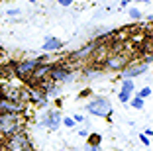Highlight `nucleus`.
Here are the masks:
<instances>
[{"label":"nucleus","instance_id":"f257e3e1","mask_svg":"<svg viewBox=\"0 0 153 151\" xmlns=\"http://www.w3.org/2000/svg\"><path fill=\"white\" fill-rule=\"evenodd\" d=\"M85 110L96 118H110L112 116V102L106 96H94L85 104Z\"/></svg>","mask_w":153,"mask_h":151},{"label":"nucleus","instance_id":"f03ea898","mask_svg":"<svg viewBox=\"0 0 153 151\" xmlns=\"http://www.w3.org/2000/svg\"><path fill=\"white\" fill-rule=\"evenodd\" d=\"M4 151H36V149H33L32 141L27 138V133L24 129H20V132L12 133L10 138H6Z\"/></svg>","mask_w":153,"mask_h":151},{"label":"nucleus","instance_id":"7ed1b4c3","mask_svg":"<svg viewBox=\"0 0 153 151\" xmlns=\"http://www.w3.org/2000/svg\"><path fill=\"white\" fill-rule=\"evenodd\" d=\"M22 126H24L22 114H0V135L10 138L12 133L24 129Z\"/></svg>","mask_w":153,"mask_h":151},{"label":"nucleus","instance_id":"20e7f679","mask_svg":"<svg viewBox=\"0 0 153 151\" xmlns=\"http://www.w3.org/2000/svg\"><path fill=\"white\" fill-rule=\"evenodd\" d=\"M47 79L51 83H55V85H69V83H73L76 79V75L71 67H67V65H53L49 75H47Z\"/></svg>","mask_w":153,"mask_h":151},{"label":"nucleus","instance_id":"39448f33","mask_svg":"<svg viewBox=\"0 0 153 151\" xmlns=\"http://www.w3.org/2000/svg\"><path fill=\"white\" fill-rule=\"evenodd\" d=\"M45 61V57H33V59H24V61H20V63H16L14 65V69H12V73L18 79H24V80H30V77H32V73H33V69H36L39 63H43Z\"/></svg>","mask_w":153,"mask_h":151},{"label":"nucleus","instance_id":"423d86ee","mask_svg":"<svg viewBox=\"0 0 153 151\" xmlns=\"http://www.w3.org/2000/svg\"><path fill=\"white\" fill-rule=\"evenodd\" d=\"M61 120L63 116L59 110H45V114L37 120V128H47L49 132H57L61 128Z\"/></svg>","mask_w":153,"mask_h":151},{"label":"nucleus","instance_id":"0eeeda50","mask_svg":"<svg viewBox=\"0 0 153 151\" xmlns=\"http://www.w3.org/2000/svg\"><path fill=\"white\" fill-rule=\"evenodd\" d=\"M149 69H151V67H147L143 61H141V63H128V65L120 71V79L122 80H134L135 77L147 73Z\"/></svg>","mask_w":153,"mask_h":151},{"label":"nucleus","instance_id":"6e6552de","mask_svg":"<svg viewBox=\"0 0 153 151\" xmlns=\"http://www.w3.org/2000/svg\"><path fill=\"white\" fill-rule=\"evenodd\" d=\"M24 112H26V102L0 98V114H24Z\"/></svg>","mask_w":153,"mask_h":151},{"label":"nucleus","instance_id":"1a4fd4ad","mask_svg":"<svg viewBox=\"0 0 153 151\" xmlns=\"http://www.w3.org/2000/svg\"><path fill=\"white\" fill-rule=\"evenodd\" d=\"M128 57L126 55H118V53H114V55H108V57L104 59V69H108V71H118L120 73L122 69H124V67L128 65Z\"/></svg>","mask_w":153,"mask_h":151},{"label":"nucleus","instance_id":"9d476101","mask_svg":"<svg viewBox=\"0 0 153 151\" xmlns=\"http://www.w3.org/2000/svg\"><path fill=\"white\" fill-rule=\"evenodd\" d=\"M27 102H30V104H36L37 108H47V106H49L47 96H45V94L41 92L37 86H32V89L27 90Z\"/></svg>","mask_w":153,"mask_h":151},{"label":"nucleus","instance_id":"9b49d317","mask_svg":"<svg viewBox=\"0 0 153 151\" xmlns=\"http://www.w3.org/2000/svg\"><path fill=\"white\" fill-rule=\"evenodd\" d=\"M51 67H53V63L43 61V63H39V65L33 69L32 77H30V80L33 83V86H36L39 80H45V79H47V75H49V71H51Z\"/></svg>","mask_w":153,"mask_h":151},{"label":"nucleus","instance_id":"f8f14e48","mask_svg":"<svg viewBox=\"0 0 153 151\" xmlns=\"http://www.w3.org/2000/svg\"><path fill=\"white\" fill-rule=\"evenodd\" d=\"M98 47V41H90L88 45H82L81 49H76V51H73L69 57L71 59H75V61H81V59H86V57H90V55L94 53V49Z\"/></svg>","mask_w":153,"mask_h":151},{"label":"nucleus","instance_id":"ddd939ff","mask_svg":"<svg viewBox=\"0 0 153 151\" xmlns=\"http://www.w3.org/2000/svg\"><path fill=\"white\" fill-rule=\"evenodd\" d=\"M63 45L65 43L59 39V37L47 36V37H45V41H43V45H41V49H43V51H57V49H61Z\"/></svg>","mask_w":153,"mask_h":151},{"label":"nucleus","instance_id":"4468645a","mask_svg":"<svg viewBox=\"0 0 153 151\" xmlns=\"http://www.w3.org/2000/svg\"><path fill=\"white\" fill-rule=\"evenodd\" d=\"M82 77H85V80H98L104 79V71L102 69H85Z\"/></svg>","mask_w":153,"mask_h":151},{"label":"nucleus","instance_id":"2eb2a0df","mask_svg":"<svg viewBox=\"0 0 153 151\" xmlns=\"http://www.w3.org/2000/svg\"><path fill=\"white\" fill-rule=\"evenodd\" d=\"M134 80H122V89H120V92H126V94H134Z\"/></svg>","mask_w":153,"mask_h":151},{"label":"nucleus","instance_id":"dca6fc26","mask_svg":"<svg viewBox=\"0 0 153 151\" xmlns=\"http://www.w3.org/2000/svg\"><path fill=\"white\" fill-rule=\"evenodd\" d=\"M143 104H145V100H143V98H140V96H134V100H131V106H134L135 110H141Z\"/></svg>","mask_w":153,"mask_h":151},{"label":"nucleus","instance_id":"f3484780","mask_svg":"<svg viewBox=\"0 0 153 151\" xmlns=\"http://www.w3.org/2000/svg\"><path fill=\"white\" fill-rule=\"evenodd\" d=\"M20 14H22V10L16 8V6H14V8H8V10H6V16H8V18H18Z\"/></svg>","mask_w":153,"mask_h":151},{"label":"nucleus","instance_id":"a211bd4d","mask_svg":"<svg viewBox=\"0 0 153 151\" xmlns=\"http://www.w3.org/2000/svg\"><path fill=\"white\" fill-rule=\"evenodd\" d=\"M61 126H67V128L71 129V128H75V126H76V122L73 120L71 116H67V118H63V120H61Z\"/></svg>","mask_w":153,"mask_h":151},{"label":"nucleus","instance_id":"6ab92c4d","mask_svg":"<svg viewBox=\"0 0 153 151\" xmlns=\"http://www.w3.org/2000/svg\"><path fill=\"white\" fill-rule=\"evenodd\" d=\"M137 96L143 98V100H145V98H151V86H143V89L140 90V94H137Z\"/></svg>","mask_w":153,"mask_h":151},{"label":"nucleus","instance_id":"aec40b11","mask_svg":"<svg viewBox=\"0 0 153 151\" xmlns=\"http://www.w3.org/2000/svg\"><path fill=\"white\" fill-rule=\"evenodd\" d=\"M100 141H102V138H100L98 133H92V135H90L88 145H96V147H100Z\"/></svg>","mask_w":153,"mask_h":151},{"label":"nucleus","instance_id":"412c9836","mask_svg":"<svg viewBox=\"0 0 153 151\" xmlns=\"http://www.w3.org/2000/svg\"><path fill=\"white\" fill-rule=\"evenodd\" d=\"M128 14H130L131 20H140V18H141V12H140L137 8H130V10H128Z\"/></svg>","mask_w":153,"mask_h":151},{"label":"nucleus","instance_id":"4be33fe9","mask_svg":"<svg viewBox=\"0 0 153 151\" xmlns=\"http://www.w3.org/2000/svg\"><path fill=\"white\" fill-rule=\"evenodd\" d=\"M118 100H120L122 104H128L131 100V96H130V94H126V92H118Z\"/></svg>","mask_w":153,"mask_h":151},{"label":"nucleus","instance_id":"5701e85b","mask_svg":"<svg viewBox=\"0 0 153 151\" xmlns=\"http://www.w3.org/2000/svg\"><path fill=\"white\" fill-rule=\"evenodd\" d=\"M140 141H141V143H143V145H145V147H149V145H151V139H149V138H147V135H143V133H140Z\"/></svg>","mask_w":153,"mask_h":151},{"label":"nucleus","instance_id":"b1692460","mask_svg":"<svg viewBox=\"0 0 153 151\" xmlns=\"http://www.w3.org/2000/svg\"><path fill=\"white\" fill-rule=\"evenodd\" d=\"M73 2H75V0H57V4H59V6H63V8H69Z\"/></svg>","mask_w":153,"mask_h":151},{"label":"nucleus","instance_id":"393cba45","mask_svg":"<svg viewBox=\"0 0 153 151\" xmlns=\"http://www.w3.org/2000/svg\"><path fill=\"white\" fill-rule=\"evenodd\" d=\"M73 120H75V122H79V124H85V116H82V114H75V116H73Z\"/></svg>","mask_w":153,"mask_h":151},{"label":"nucleus","instance_id":"a878e982","mask_svg":"<svg viewBox=\"0 0 153 151\" xmlns=\"http://www.w3.org/2000/svg\"><path fill=\"white\" fill-rule=\"evenodd\" d=\"M143 63H145L147 67H151V63H153V57H151V53H149V55H145V57H143Z\"/></svg>","mask_w":153,"mask_h":151},{"label":"nucleus","instance_id":"bb28decb","mask_svg":"<svg viewBox=\"0 0 153 151\" xmlns=\"http://www.w3.org/2000/svg\"><path fill=\"white\" fill-rule=\"evenodd\" d=\"M86 151H100V147H96V145H86Z\"/></svg>","mask_w":153,"mask_h":151},{"label":"nucleus","instance_id":"cd10ccee","mask_svg":"<svg viewBox=\"0 0 153 151\" xmlns=\"http://www.w3.org/2000/svg\"><path fill=\"white\" fill-rule=\"evenodd\" d=\"M79 135H81V138H88V129H81Z\"/></svg>","mask_w":153,"mask_h":151},{"label":"nucleus","instance_id":"c85d7f7f","mask_svg":"<svg viewBox=\"0 0 153 151\" xmlns=\"http://www.w3.org/2000/svg\"><path fill=\"white\" fill-rule=\"evenodd\" d=\"M131 2H135V0H122L120 4H122V6H128V4H131Z\"/></svg>","mask_w":153,"mask_h":151},{"label":"nucleus","instance_id":"c756f323","mask_svg":"<svg viewBox=\"0 0 153 151\" xmlns=\"http://www.w3.org/2000/svg\"><path fill=\"white\" fill-rule=\"evenodd\" d=\"M151 133H153V132H151V128H145V132H143V135H149V138H151Z\"/></svg>","mask_w":153,"mask_h":151},{"label":"nucleus","instance_id":"7c9ffc66","mask_svg":"<svg viewBox=\"0 0 153 151\" xmlns=\"http://www.w3.org/2000/svg\"><path fill=\"white\" fill-rule=\"evenodd\" d=\"M27 2H32V4H33V2H37V0H27Z\"/></svg>","mask_w":153,"mask_h":151},{"label":"nucleus","instance_id":"2f4dec72","mask_svg":"<svg viewBox=\"0 0 153 151\" xmlns=\"http://www.w3.org/2000/svg\"><path fill=\"white\" fill-rule=\"evenodd\" d=\"M0 2H2V0H0Z\"/></svg>","mask_w":153,"mask_h":151}]
</instances>
